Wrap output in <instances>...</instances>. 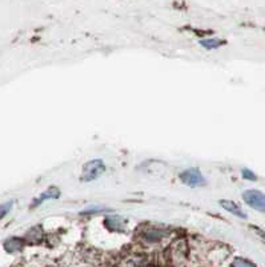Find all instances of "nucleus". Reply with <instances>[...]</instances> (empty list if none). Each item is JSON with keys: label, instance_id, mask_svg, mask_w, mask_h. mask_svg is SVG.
Instances as JSON below:
<instances>
[{"label": "nucleus", "instance_id": "f257e3e1", "mask_svg": "<svg viewBox=\"0 0 265 267\" xmlns=\"http://www.w3.org/2000/svg\"><path fill=\"white\" fill-rule=\"evenodd\" d=\"M104 169H106V166H104L102 159L91 160V162H88L87 165L84 166L80 179L83 182H91V180L96 179L97 176H100L104 172Z\"/></svg>", "mask_w": 265, "mask_h": 267}, {"label": "nucleus", "instance_id": "f03ea898", "mask_svg": "<svg viewBox=\"0 0 265 267\" xmlns=\"http://www.w3.org/2000/svg\"><path fill=\"white\" fill-rule=\"evenodd\" d=\"M243 199L247 205L257 211L265 212V194L259 190H247L243 194Z\"/></svg>", "mask_w": 265, "mask_h": 267}, {"label": "nucleus", "instance_id": "7ed1b4c3", "mask_svg": "<svg viewBox=\"0 0 265 267\" xmlns=\"http://www.w3.org/2000/svg\"><path fill=\"white\" fill-rule=\"evenodd\" d=\"M180 179L184 185L189 186V187H201L205 185L204 176L200 172L199 169L185 170L180 174Z\"/></svg>", "mask_w": 265, "mask_h": 267}, {"label": "nucleus", "instance_id": "20e7f679", "mask_svg": "<svg viewBox=\"0 0 265 267\" xmlns=\"http://www.w3.org/2000/svg\"><path fill=\"white\" fill-rule=\"evenodd\" d=\"M220 205H221V207L224 210H227L230 214L239 216V218H243V219H247V214L240 209L239 206L236 205L235 202H232V200H220Z\"/></svg>", "mask_w": 265, "mask_h": 267}, {"label": "nucleus", "instance_id": "39448f33", "mask_svg": "<svg viewBox=\"0 0 265 267\" xmlns=\"http://www.w3.org/2000/svg\"><path fill=\"white\" fill-rule=\"evenodd\" d=\"M60 196V191L57 190V189H55V187H51L50 190H47L44 194H41V196L39 198V199L35 200V205H40L43 200L46 199H56V198H59Z\"/></svg>", "mask_w": 265, "mask_h": 267}, {"label": "nucleus", "instance_id": "423d86ee", "mask_svg": "<svg viewBox=\"0 0 265 267\" xmlns=\"http://www.w3.org/2000/svg\"><path fill=\"white\" fill-rule=\"evenodd\" d=\"M200 44L205 47L207 50H213V48H217V47L225 44V41L220 40V39H203L200 41Z\"/></svg>", "mask_w": 265, "mask_h": 267}, {"label": "nucleus", "instance_id": "0eeeda50", "mask_svg": "<svg viewBox=\"0 0 265 267\" xmlns=\"http://www.w3.org/2000/svg\"><path fill=\"white\" fill-rule=\"evenodd\" d=\"M124 223V221H123L120 216H109V218H107V221H106V225H107L108 227H111V230H113V231H118L119 230V225H122Z\"/></svg>", "mask_w": 265, "mask_h": 267}, {"label": "nucleus", "instance_id": "6e6552de", "mask_svg": "<svg viewBox=\"0 0 265 267\" xmlns=\"http://www.w3.org/2000/svg\"><path fill=\"white\" fill-rule=\"evenodd\" d=\"M20 245H21L20 239L12 238V239H10V241L5 242V250L10 252H14L16 251L18 248H20Z\"/></svg>", "mask_w": 265, "mask_h": 267}, {"label": "nucleus", "instance_id": "1a4fd4ad", "mask_svg": "<svg viewBox=\"0 0 265 267\" xmlns=\"http://www.w3.org/2000/svg\"><path fill=\"white\" fill-rule=\"evenodd\" d=\"M232 267H256L255 265L247 259H243V258H236L233 263H232Z\"/></svg>", "mask_w": 265, "mask_h": 267}, {"label": "nucleus", "instance_id": "9d476101", "mask_svg": "<svg viewBox=\"0 0 265 267\" xmlns=\"http://www.w3.org/2000/svg\"><path fill=\"white\" fill-rule=\"evenodd\" d=\"M11 206H12V202H8V203H5V205L0 206V219L7 215V212L10 211Z\"/></svg>", "mask_w": 265, "mask_h": 267}, {"label": "nucleus", "instance_id": "9b49d317", "mask_svg": "<svg viewBox=\"0 0 265 267\" xmlns=\"http://www.w3.org/2000/svg\"><path fill=\"white\" fill-rule=\"evenodd\" d=\"M241 174H243V176H244L245 179L256 180V175L253 174V172H252V171H250V170L244 169V170H243V172H241Z\"/></svg>", "mask_w": 265, "mask_h": 267}]
</instances>
